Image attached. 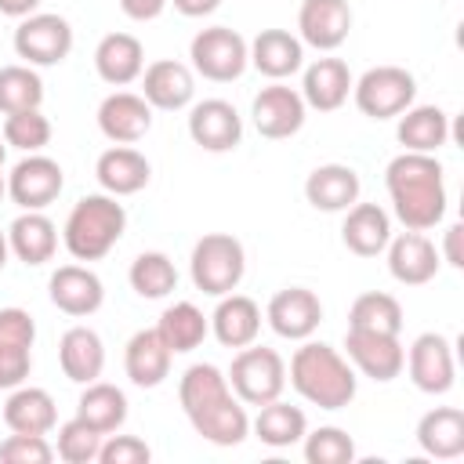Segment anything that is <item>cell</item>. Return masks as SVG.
<instances>
[{
  "mask_svg": "<svg viewBox=\"0 0 464 464\" xmlns=\"http://www.w3.org/2000/svg\"><path fill=\"white\" fill-rule=\"evenodd\" d=\"M392 214L410 232H428L446 218V178L435 152H399L384 167Z\"/></svg>",
  "mask_w": 464,
  "mask_h": 464,
  "instance_id": "cell-1",
  "label": "cell"
},
{
  "mask_svg": "<svg viewBox=\"0 0 464 464\" xmlns=\"http://www.w3.org/2000/svg\"><path fill=\"white\" fill-rule=\"evenodd\" d=\"M286 381L294 384V392L319 406V410H344L352 399H355V388H359V377H355V366L330 344L323 341H301V348L290 355V366H286Z\"/></svg>",
  "mask_w": 464,
  "mask_h": 464,
  "instance_id": "cell-2",
  "label": "cell"
},
{
  "mask_svg": "<svg viewBox=\"0 0 464 464\" xmlns=\"http://www.w3.org/2000/svg\"><path fill=\"white\" fill-rule=\"evenodd\" d=\"M127 228V210L120 196L109 192H91L80 196L62 225V246L69 250L72 261H102Z\"/></svg>",
  "mask_w": 464,
  "mask_h": 464,
  "instance_id": "cell-3",
  "label": "cell"
},
{
  "mask_svg": "<svg viewBox=\"0 0 464 464\" xmlns=\"http://www.w3.org/2000/svg\"><path fill=\"white\" fill-rule=\"evenodd\" d=\"M188 276L192 286L203 290L207 297H221L232 294L243 276H246V250L236 236L228 232H207L196 239L192 254H188Z\"/></svg>",
  "mask_w": 464,
  "mask_h": 464,
  "instance_id": "cell-4",
  "label": "cell"
},
{
  "mask_svg": "<svg viewBox=\"0 0 464 464\" xmlns=\"http://www.w3.org/2000/svg\"><path fill=\"white\" fill-rule=\"evenodd\" d=\"M225 377H228L232 395L243 406H265V402L279 399L286 388V359L276 348L246 344V348H236Z\"/></svg>",
  "mask_w": 464,
  "mask_h": 464,
  "instance_id": "cell-5",
  "label": "cell"
},
{
  "mask_svg": "<svg viewBox=\"0 0 464 464\" xmlns=\"http://www.w3.org/2000/svg\"><path fill=\"white\" fill-rule=\"evenodd\" d=\"M417 98V80L402 65H373L352 83V102L370 120H395Z\"/></svg>",
  "mask_w": 464,
  "mask_h": 464,
  "instance_id": "cell-6",
  "label": "cell"
},
{
  "mask_svg": "<svg viewBox=\"0 0 464 464\" xmlns=\"http://www.w3.org/2000/svg\"><path fill=\"white\" fill-rule=\"evenodd\" d=\"M188 58H192V72H199L210 83H232L246 72L250 65V47L246 40L228 29V25H207L192 36L188 44Z\"/></svg>",
  "mask_w": 464,
  "mask_h": 464,
  "instance_id": "cell-7",
  "label": "cell"
},
{
  "mask_svg": "<svg viewBox=\"0 0 464 464\" xmlns=\"http://www.w3.org/2000/svg\"><path fill=\"white\" fill-rule=\"evenodd\" d=\"M72 51V25L62 14L51 11H36L18 18L14 29V54L33 65V69H47V65H62Z\"/></svg>",
  "mask_w": 464,
  "mask_h": 464,
  "instance_id": "cell-8",
  "label": "cell"
},
{
  "mask_svg": "<svg viewBox=\"0 0 464 464\" xmlns=\"http://www.w3.org/2000/svg\"><path fill=\"white\" fill-rule=\"evenodd\" d=\"M65 188L62 163L44 152H25L7 174V196L22 210H47Z\"/></svg>",
  "mask_w": 464,
  "mask_h": 464,
  "instance_id": "cell-9",
  "label": "cell"
},
{
  "mask_svg": "<svg viewBox=\"0 0 464 464\" xmlns=\"http://www.w3.org/2000/svg\"><path fill=\"white\" fill-rule=\"evenodd\" d=\"M304 116H308V105H304L301 91L283 83V80H272L250 102V120H254L257 134L268 138V141L294 138L304 127Z\"/></svg>",
  "mask_w": 464,
  "mask_h": 464,
  "instance_id": "cell-10",
  "label": "cell"
},
{
  "mask_svg": "<svg viewBox=\"0 0 464 464\" xmlns=\"http://www.w3.org/2000/svg\"><path fill=\"white\" fill-rule=\"evenodd\" d=\"M402 370L410 373L413 388L424 392V395H446L457 381V362H453V344L450 337L428 330V334H417L413 344L406 348V362Z\"/></svg>",
  "mask_w": 464,
  "mask_h": 464,
  "instance_id": "cell-11",
  "label": "cell"
},
{
  "mask_svg": "<svg viewBox=\"0 0 464 464\" xmlns=\"http://www.w3.org/2000/svg\"><path fill=\"white\" fill-rule=\"evenodd\" d=\"M344 359L370 381L388 384L402 373L406 362V348L399 341V334H373V330H352L344 334Z\"/></svg>",
  "mask_w": 464,
  "mask_h": 464,
  "instance_id": "cell-12",
  "label": "cell"
},
{
  "mask_svg": "<svg viewBox=\"0 0 464 464\" xmlns=\"http://www.w3.org/2000/svg\"><path fill=\"white\" fill-rule=\"evenodd\" d=\"M265 323L283 341H308L319 330V323H323V301L308 286L276 290L268 308H265Z\"/></svg>",
  "mask_w": 464,
  "mask_h": 464,
  "instance_id": "cell-13",
  "label": "cell"
},
{
  "mask_svg": "<svg viewBox=\"0 0 464 464\" xmlns=\"http://www.w3.org/2000/svg\"><path fill=\"white\" fill-rule=\"evenodd\" d=\"M188 138L203 152H232L243 141V116L225 98H203L188 109Z\"/></svg>",
  "mask_w": 464,
  "mask_h": 464,
  "instance_id": "cell-14",
  "label": "cell"
},
{
  "mask_svg": "<svg viewBox=\"0 0 464 464\" xmlns=\"http://www.w3.org/2000/svg\"><path fill=\"white\" fill-rule=\"evenodd\" d=\"M141 98L152 105V112H178V109H188L192 98H196V72L192 65L185 62H174V58H160L152 65L141 69Z\"/></svg>",
  "mask_w": 464,
  "mask_h": 464,
  "instance_id": "cell-15",
  "label": "cell"
},
{
  "mask_svg": "<svg viewBox=\"0 0 464 464\" xmlns=\"http://www.w3.org/2000/svg\"><path fill=\"white\" fill-rule=\"evenodd\" d=\"M47 294H51V304L72 319L94 315L105 301V286L98 272L87 265H58L47 279Z\"/></svg>",
  "mask_w": 464,
  "mask_h": 464,
  "instance_id": "cell-16",
  "label": "cell"
},
{
  "mask_svg": "<svg viewBox=\"0 0 464 464\" xmlns=\"http://www.w3.org/2000/svg\"><path fill=\"white\" fill-rule=\"evenodd\" d=\"M352 33L348 0H301L297 11V40L315 51H337Z\"/></svg>",
  "mask_w": 464,
  "mask_h": 464,
  "instance_id": "cell-17",
  "label": "cell"
},
{
  "mask_svg": "<svg viewBox=\"0 0 464 464\" xmlns=\"http://www.w3.org/2000/svg\"><path fill=\"white\" fill-rule=\"evenodd\" d=\"M98 130L112 145H134L152 130V105L134 91H112L98 105Z\"/></svg>",
  "mask_w": 464,
  "mask_h": 464,
  "instance_id": "cell-18",
  "label": "cell"
},
{
  "mask_svg": "<svg viewBox=\"0 0 464 464\" xmlns=\"http://www.w3.org/2000/svg\"><path fill=\"white\" fill-rule=\"evenodd\" d=\"M384 250H388V272L402 286H424V283H431L439 276L442 257H439L435 243L424 232H410L406 228V232L392 236Z\"/></svg>",
  "mask_w": 464,
  "mask_h": 464,
  "instance_id": "cell-19",
  "label": "cell"
},
{
  "mask_svg": "<svg viewBox=\"0 0 464 464\" xmlns=\"http://www.w3.org/2000/svg\"><path fill=\"white\" fill-rule=\"evenodd\" d=\"M359 192L362 181L348 163H319L304 178V199L323 214H344L352 203H359Z\"/></svg>",
  "mask_w": 464,
  "mask_h": 464,
  "instance_id": "cell-20",
  "label": "cell"
},
{
  "mask_svg": "<svg viewBox=\"0 0 464 464\" xmlns=\"http://www.w3.org/2000/svg\"><path fill=\"white\" fill-rule=\"evenodd\" d=\"M210 334L221 348H246L261 334V308L246 294H221L210 312Z\"/></svg>",
  "mask_w": 464,
  "mask_h": 464,
  "instance_id": "cell-21",
  "label": "cell"
},
{
  "mask_svg": "<svg viewBox=\"0 0 464 464\" xmlns=\"http://www.w3.org/2000/svg\"><path fill=\"white\" fill-rule=\"evenodd\" d=\"M388 239H392V214L381 203H352L344 210L341 243L355 257H377V254H384Z\"/></svg>",
  "mask_w": 464,
  "mask_h": 464,
  "instance_id": "cell-22",
  "label": "cell"
},
{
  "mask_svg": "<svg viewBox=\"0 0 464 464\" xmlns=\"http://www.w3.org/2000/svg\"><path fill=\"white\" fill-rule=\"evenodd\" d=\"M4 424L18 435H51L58 428V406H54L47 388L18 384V388L7 392Z\"/></svg>",
  "mask_w": 464,
  "mask_h": 464,
  "instance_id": "cell-23",
  "label": "cell"
},
{
  "mask_svg": "<svg viewBox=\"0 0 464 464\" xmlns=\"http://www.w3.org/2000/svg\"><path fill=\"white\" fill-rule=\"evenodd\" d=\"M250 65L268 80H286L304 69V44L290 29H261L250 44Z\"/></svg>",
  "mask_w": 464,
  "mask_h": 464,
  "instance_id": "cell-24",
  "label": "cell"
},
{
  "mask_svg": "<svg viewBox=\"0 0 464 464\" xmlns=\"http://www.w3.org/2000/svg\"><path fill=\"white\" fill-rule=\"evenodd\" d=\"M145 69V47L134 33H105L94 47V72L109 87H127Z\"/></svg>",
  "mask_w": 464,
  "mask_h": 464,
  "instance_id": "cell-25",
  "label": "cell"
},
{
  "mask_svg": "<svg viewBox=\"0 0 464 464\" xmlns=\"http://www.w3.org/2000/svg\"><path fill=\"white\" fill-rule=\"evenodd\" d=\"M352 72L341 58H315L301 76V98L315 112H337L352 94Z\"/></svg>",
  "mask_w": 464,
  "mask_h": 464,
  "instance_id": "cell-26",
  "label": "cell"
},
{
  "mask_svg": "<svg viewBox=\"0 0 464 464\" xmlns=\"http://www.w3.org/2000/svg\"><path fill=\"white\" fill-rule=\"evenodd\" d=\"M94 178H98L102 192H109V196H134V192H141L149 185L152 163L130 145H112V149H105L98 156Z\"/></svg>",
  "mask_w": 464,
  "mask_h": 464,
  "instance_id": "cell-27",
  "label": "cell"
},
{
  "mask_svg": "<svg viewBox=\"0 0 464 464\" xmlns=\"http://www.w3.org/2000/svg\"><path fill=\"white\" fill-rule=\"evenodd\" d=\"M7 246L22 265H47L58 250V225L44 210H22L7 225Z\"/></svg>",
  "mask_w": 464,
  "mask_h": 464,
  "instance_id": "cell-28",
  "label": "cell"
},
{
  "mask_svg": "<svg viewBox=\"0 0 464 464\" xmlns=\"http://www.w3.org/2000/svg\"><path fill=\"white\" fill-rule=\"evenodd\" d=\"M58 366L72 384H91L105 370V344L91 326H69L58 341Z\"/></svg>",
  "mask_w": 464,
  "mask_h": 464,
  "instance_id": "cell-29",
  "label": "cell"
},
{
  "mask_svg": "<svg viewBox=\"0 0 464 464\" xmlns=\"http://www.w3.org/2000/svg\"><path fill=\"white\" fill-rule=\"evenodd\" d=\"M170 359L174 355L160 341L156 326L152 330H138L123 348V370H127L134 388H160L170 377Z\"/></svg>",
  "mask_w": 464,
  "mask_h": 464,
  "instance_id": "cell-30",
  "label": "cell"
},
{
  "mask_svg": "<svg viewBox=\"0 0 464 464\" xmlns=\"http://www.w3.org/2000/svg\"><path fill=\"white\" fill-rule=\"evenodd\" d=\"M417 446L431 460H457L464 453V413L457 406H435L417 420Z\"/></svg>",
  "mask_w": 464,
  "mask_h": 464,
  "instance_id": "cell-31",
  "label": "cell"
},
{
  "mask_svg": "<svg viewBox=\"0 0 464 464\" xmlns=\"http://www.w3.org/2000/svg\"><path fill=\"white\" fill-rule=\"evenodd\" d=\"M395 138L402 152H439L450 141V116L439 105H410L395 116Z\"/></svg>",
  "mask_w": 464,
  "mask_h": 464,
  "instance_id": "cell-32",
  "label": "cell"
},
{
  "mask_svg": "<svg viewBox=\"0 0 464 464\" xmlns=\"http://www.w3.org/2000/svg\"><path fill=\"white\" fill-rule=\"evenodd\" d=\"M192 431L210 442V446H239L246 435H250V417H246V406L236 399V395H225L221 402L199 410L188 417Z\"/></svg>",
  "mask_w": 464,
  "mask_h": 464,
  "instance_id": "cell-33",
  "label": "cell"
},
{
  "mask_svg": "<svg viewBox=\"0 0 464 464\" xmlns=\"http://www.w3.org/2000/svg\"><path fill=\"white\" fill-rule=\"evenodd\" d=\"M156 334L170 348V355H185V352H196L207 341L210 315H203L192 301H174V304L163 308V315L156 323Z\"/></svg>",
  "mask_w": 464,
  "mask_h": 464,
  "instance_id": "cell-34",
  "label": "cell"
},
{
  "mask_svg": "<svg viewBox=\"0 0 464 464\" xmlns=\"http://www.w3.org/2000/svg\"><path fill=\"white\" fill-rule=\"evenodd\" d=\"M76 417L87 420L94 431L112 435L127 424V395L123 388L109 384V381H91L83 384L80 399H76Z\"/></svg>",
  "mask_w": 464,
  "mask_h": 464,
  "instance_id": "cell-35",
  "label": "cell"
},
{
  "mask_svg": "<svg viewBox=\"0 0 464 464\" xmlns=\"http://www.w3.org/2000/svg\"><path fill=\"white\" fill-rule=\"evenodd\" d=\"M250 431H254L268 450H286V446H294V442L304 439L308 417H304L301 406H290V402H283V395H279V399L257 406V417L250 420Z\"/></svg>",
  "mask_w": 464,
  "mask_h": 464,
  "instance_id": "cell-36",
  "label": "cell"
},
{
  "mask_svg": "<svg viewBox=\"0 0 464 464\" xmlns=\"http://www.w3.org/2000/svg\"><path fill=\"white\" fill-rule=\"evenodd\" d=\"M225 395H232V388H228L225 370H218L214 362H192L181 373V381H178V402H181L185 417H192V413L221 402Z\"/></svg>",
  "mask_w": 464,
  "mask_h": 464,
  "instance_id": "cell-37",
  "label": "cell"
},
{
  "mask_svg": "<svg viewBox=\"0 0 464 464\" xmlns=\"http://www.w3.org/2000/svg\"><path fill=\"white\" fill-rule=\"evenodd\" d=\"M127 283L138 297L145 301H160L167 294L178 290V268L174 261L163 254V250H145L130 261V272H127Z\"/></svg>",
  "mask_w": 464,
  "mask_h": 464,
  "instance_id": "cell-38",
  "label": "cell"
},
{
  "mask_svg": "<svg viewBox=\"0 0 464 464\" xmlns=\"http://www.w3.org/2000/svg\"><path fill=\"white\" fill-rule=\"evenodd\" d=\"M352 330H373V334H399L402 330V304L384 290H366L348 308Z\"/></svg>",
  "mask_w": 464,
  "mask_h": 464,
  "instance_id": "cell-39",
  "label": "cell"
},
{
  "mask_svg": "<svg viewBox=\"0 0 464 464\" xmlns=\"http://www.w3.org/2000/svg\"><path fill=\"white\" fill-rule=\"evenodd\" d=\"M44 105V80L33 65H0V112H22Z\"/></svg>",
  "mask_w": 464,
  "mask_h": 464,
  "instance_id": "cell-40",
  "label": "cell"
},
{
  "mask_svg": "<svg viewBox=\"0 0 464 464\" xmlns=\"http://www.w3.org/2000/svg\"><path fill=\"white\" fill-rule=\"evenodd\" d=\"M0 134H4L7 149H18V152H44L47 141H51V120H47L40 109L7 112Z\"/></svg>",
  "mask_w": 464,
  "mask_h": 464,
  "instance_id": "cell-41",
  "label": "cell"
},
{
  "mask_svg": "<svg viewBox=\"0 0 464 464\" xmlns=\"http://www.w3.org/2000/svg\"><path fill=\"white\" fill-rule=\"evenodd\" d=\"M102 431H94L87 420L72 417L65 424H58V439H54V457L65 464H94L98 450H102Z\"/></svg>",
  "mask_w": 464,
  "mask_h": 464,
  "instance_id": "cell-42",
  "label": "cell"
},
{
  "mask_svg": "<svg viewBox=\"0 0 464 464\" xmlns=\"http://www.w3.org/2000/svg\"><path fill=\"white\" fill-rule=\"evenodd\" d=\"M301 442H304L308 464H352L355 460V439L337 424H323L315 431H304Z\"/></svg>",
  "mask_w": 464,
  "mask_h": 464,
  "instance_id": "cell-43",
  "label": "cell"
},
{
  "mask_svg": "<svg viewBox=\"0 0 464 464\" xmlns=\"http://www.w3.org/2000/svg\"><path fill=\"white\" fill-rule=\"evenodd\" d=\"M0 460L4 464H51L54 460V446L47 442V435H18V431H11L0 442Z\"/></svg>",
  "mask_w": 464,
  "mask_h": 464,
  "instance_id": "cell-44",
  "label": "cell"
},
{
  "mask_svg": "<svg viewBox=\"0 0 464 464\" xmlns=\"http://www.w3.org/2000/svg\"><path fill=\"white\" fill-rule=\"evenodd\" d=\"M152 450L145 446V439L138 435H105L102 450H98V464H149Z\"/></svg>",
  "mask_w": 464,
  "mask_h": 464,
  "instance_id": "cell-45",
  "label": "cell"
},
{
  "mask_svg": "<svg viewBox=\"0 0 464 464\" xmlns=\"http://www.w3.org/2000/svg\"><path fill=\"white\" fill-rule=\"evenodd\" d=\"M33 370V348L25 344H4L0 341V392H11L29 381Z\"/></svg>",
  "mask_w": 464,
  "mask_h": 464,
  "instance_id": "cell-46",
  "label": "cell"
},
{
  "mask_svg": "<svg viewBox=\"0 0 464 464\" xmlns=\"http://www.w3.org/2000/svg\"><path fill=\"white\" fill-rule=\"evenodd\" d=\"M0 341L4 344H25V348H33V341H36V323H33V315L25 312V308H0Z\"/></svg>",
  "mask_w": 464,
  "mask_h": 464,
  "instance_id": "cell-47",
  "label": "cell"
},
{
  "mask_svg": "<svg viewBox=\"0 0 464 464\" xmlns=\"http://www.w3.org/2000/svg\"><path fill=\"white\" fill-rule=\"evenodd\" d=\"M460 239H464V225L453 221L446 232H442V250L439 257L450 265V268H464V250H460Z\"/></svg>",
  "mask_w": 464,
  "mask_h": 464,
  "instance_id": "cell-48",
  "label": "cell"
},
{
  "mask_svg": "<svg viewBox=\"0 0 464 464\" xmlns=\"http://www.w3.org/2000/svg\"><path fill=\"white\" fill-rule=\"evenodd\" d=\"M120 11L130 22H152L167 11V0H120Z\"/></svg>",
  "mask_w": 464,
  "mask_h": 464,
  "instance_id": "cell-49",
  "label": "cell"
},
{
  "mask_svg": "<svg viewBox=\"0 0 464 464\" xmlns=\"http://www.w3.org/2000/svg\"><path fill=\"white\" fill-rule=\"evenodd\" d=\"M167 4H174V11L185 18H203V14H214L221 7V0H167Z\"/></svg>",
  "mask_w": 464,
  "mask_h": 464,
  "instance_id": "cell-50",
  "label": "cell"
},
{
  "mask_svg": "<svg viewBox=\"0 0 464 464\" xmlns=\"http://www.w3.org/2000/svg\"><path fill=\"white\" fill-rule=\"evenodd\" d=\"M44 0H0V14L7 18H25V14H36Z\"/></svg>",
  "mask_w": 464,
  "mask_h": 464,
  "instance_id": "cell-51",
  "label": "cell"
},
{
  "mask_svg": "<svg viewBox=\"0 0 464 464\" xmlns=\"http://www.w3.org/2000/svg\"><path fill=\"white\" fill-rule=\"evenodd\" d=\"M7 254H11V246H7V232H0V268L7 265Z\"/></svg>",
  "mask_w": 464,
  "mask_h": 464,
  "instance_id": "cell-52",
  "label": "cell"
},
{
  "mask_svg": "<svg viewBox=\"0 0 464 464\" xmlns=\"http://www.w3.org/2000/svg\"><path fill=\"white\" fill-rule=\"evenodd\" d=\"M4 156H7V141H4V134H0V167H4Z\"/></svg>",
  "mask_w": 464,
  "mask_h": 464,
  "instance_id": "cell-53",
  "label": "cell"
},
{
  "mask_svg": "<svg viewBox=\"0 0 464 464\" xmlns=\"http://www.w3.org/2000/svg\"><path fill=\"white\" fill-rule=\"evenodd\" d=\"M0 170H4V167H0ZM4 196H7V178L0 174V199H4Z\"/></svg>",
  "mask_w": 464,
  "mask_h": 464,
  "instance_id": "cell-54",
  "label": "cell"
}]
</instances>
